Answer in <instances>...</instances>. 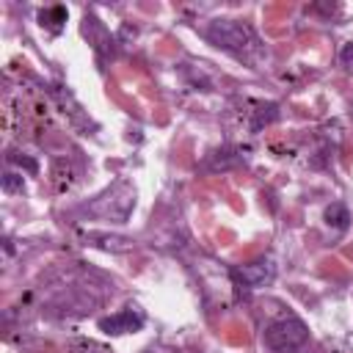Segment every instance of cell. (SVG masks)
Here are the masks:
<instances>
[{
    "mask_svg": "<svg viewBox=\"0 0 353 353\" xmlns=\"http://www.w3.org/2000/svg\"><path fill=\"white\" fill-rule=\"evenodd\" d=\"M306 339H309V331L298 317H284V320H276L265 328V345L270 350H279V353L298 350Z\"/></svg>",
    "mask_w": 353,
    "mask_h": 353,
    "instance_id": "obj_1",
    "label": "cell"
},
{
    "mask_svg": "<svg viewBox=\"0 0 353 353\" xmlns=\"http://www.w3.org/2000/svg\"><path fill=\"white\" fill-rule=\"evenodd\" d=\"M210 39L218 44V47H226V50H243L248 41H254V33L237 22H212L210 25Z\"/></svg>",
    "mask_w": 353,
    "mask_h": 353,
    "instance_id": "obj_2",
    "label": "cell"
},
{
    "mask_svg": "<svg viewBox=\"0 0 353 353\" xmlns=\"http://www.w3.org/2000/svg\"><path fill=\"white\" fill-rule=\"evenodd\" d=\"M237 276L248 284V287H265L268 281H273L276 276V265L273 259H256V262H248L237 270Z\"/></svg>",
    "mask_w": 353,
    "mask_h": 353,
    "instance_id": "obj_3",
    "label": "cell"
},
{
    "mask_svg": "<svg viewBox=\"0 0 353 353\" xmlns=\"http://www.w3.org/2000/svg\"><path fill=\"white\" fill-rule=\"evenodd\" d=\"M141 323H143V320H141L138 314H132V312H121V314L105 317V320L99 323V328H102V331H110V334H124V331L138 328Z\"/></svg>",
    "mask_w": 353,
    "mask_h": 353,
    "instance_id": "obj_4",
    "label": "cell"
},
{
    "mask_svg": "<svg viewBox=\"0 0 353 353\" xmlns=\"http://www.w3.org/2000/svg\"><path fill=\"white\" fill-rule=\"evenodd\" d=\"M325 223L334 226V229H347V223H350V212H347V207L339 204V201H334L331 207H325Z\"/></svg>",
    "mask_w": 353,
    "mask_h": 353,
    "instance_id": "obj_5",
    "label": "cell"
},
{
    "mask_svg": "<svg viewBox=\"0 0 353 353\" xmlns=\"http://www.w3.org/2000/svg\"><path fill=\"white\" fill-rule=\"evenodd\" d=\"M3 190H6V193L22 190V176H19V174H6V176H3Z\"/></svg>",
    "mask_w": 353,
    "mask_h": 353,
    "instance_id": "obj_6",
    "label": "cell"
},
{
    "mask_svg": "<svg viewBox=\"0 0 353 353\" xmlns=\"http://www.w3.org/2000/svg\"><path fill=\"white\" fill-rule=\"evenodd\" d=\"M339 61H342V66H345V69H350V72H353V41L342 47V52H339Z\"/></svg>",
    "mask_w": 353,
    "mask_h": 353,
    "instance_id": "obj_7",
    "label": "cell"
}]
</instances>
